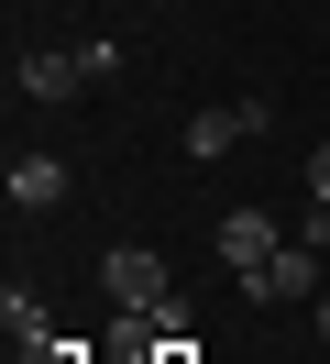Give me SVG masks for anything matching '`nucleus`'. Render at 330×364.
<instances>
[{
  "mask_svg": "<svg viewBox=\"0 0 330 364\" xmlns=\"http://www.w3.org/2000/svg\"><path fill=\"white\" fill-rule=\"evenodd\" d=\"M154 364H198V342H165V353H154Z\"/></svg>",
  "mask_w": 330,
  "mask_h": 364,
  "instance_id": "nucleus-9",
  "label": "nucleus"
},
{
  "mask_svg": "<svg viewBox=\"0 0 330 364\" xmlns=\"http://www.w3.org/2000/svg\"><path fill=\"white\" fill-rule=\"evenodd\" d=\"M264 133V100H209V111H187V155L209 166V155H231V144H253Z\"/></svg>",
  "mask_w": 330,
  "mask_h": 364,
  "instance_id": "nucleus-3",
  "label": "nucleus"
},
{
  "mask_svg": "<svg viewBox=\"0 0 330 364\" xmlns=\"http://www.w3.org/2000/svg\"><path fill=\"white\" fill-rule=\"evenodd\" d=\"M308 199L330 210V144H319V155H308Z\"/></svg>",
  "mask_w": 330,
  "mask_h": 364,
  "instance_id": "nucleus-8",
  "label": "nucleus"
},
{
  "mask_svg": "<svg viewBox=\"0 0 330 364\" xmlns=\"http://www.w3.org/2000/svg\"><path fill=\"white\" fill-rule=\"evenodd\" d=\"M0 320H11V342H22V353H33V342H55V331H44V298L22 287V276L0 287Z\"/></svg>",
  "mask_w": 330,
  "mask_h": 364,
  "instance_id": "nucleus-7",
  "label": "nucleus"
},
{
  "mask_svg": "<svg viewBox=\"0 0 330 364\" xmlns=\"http://www.w3.org/2000/svg\"><path fill=\"white\" fill-rule=\"evenodd\" d=\"M308 320H319V342H330V287H319V298H308Z\"/></svg>",
  "mask_w": 330,
  "mask_h": 364,
  "instance_id": "nucleus-10",
  "label": "nucleus"
},
{
  "mask_svg": "<svg viewBox=\"0 0 330 364\" xmlns=\"http://www.w3.org/2000/svg\"><path fill=\"white\" fill-rule=\"evenodd\" d=\"M99 287H110V309H176V276H165L154 243H110L99 254Z\"/></svg>",
  "mask_w": 330,
  "mask_h": 364,
  "instance_id": "nucleus-1",
  "label": "nucleus"
},
{
  "mask_svg": "<svg viewBox=\"0 0 330 364\" xmlns=\"http://www.w3.org/2000/svg\"><path fill=\"white\" fill-rule=\"evenodd\" d=\"M242 298H253V309H275V298H319V243H286L275 265H253Z\"/></svg>",
  "mask_w": 330,
  "mask_h": 364,
  "instance_id": "nucleus-5",
  "label": "nucleus"
},
{
  "mask_svg": "<svg viewBox=\"0 0 330 364\" xmlns=\"http://www.w3.org/2000/svg\"><path fill=\"white\" fill-rule=\"evenodd\" d=\"M275 254H286V221H275V210H231V221H220V265H231V276L275 265Z\"/></svg>",
  "mask_w": 330,
  "mask_h": 364,
  "instance_id": "nucleus-4",
  "label": "nucleus"
},
{
  "mask_svg": "<svg viewBox=\"0 0 330 364\" xmlns=\"http://www.w3.org/2000/svg\"><path fill=\"white\" fill-rule=\"evenodd\" d=\"M0 188H11V210H55L66 199V155H11Z\"/></svg>",
  "mask_w": 330,
  "mask_h": 364,
  "instance_id": "nucleus-6",
  "label": "nucleus"
},
{
  "mask_svg": "<svg viewBox=\"0 0 330 364\" xmlns=\"http://www.w3.org/2000/svg\"><path fill=\"white\" fill-rule=\"evenodd\" d=\"M11 89L22 100H77V89H99V77H88V45H33L11 67Z\"/></svg>",
  "mask_w": 330,
  "mask_h": 364,
  "instance_id": "nucleus-2",
  "label": "nucleus"
}]
</instances>
